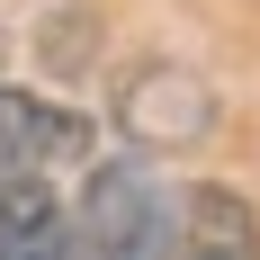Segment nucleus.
I'll return each mask as SVG.
<instances>
[{
	"instance_id": "obj_5",
	"label": "nucleus",
	"mask_w": 260,
	"mask_h": 260,
	"mask_svg": "<svg viewBox=\"0 0 260 260\" xmlns=\"http://www.w3.org/2000/svg\"><path fill=\"white\" fill-rule=\"evenodd\" d=\"M171 260H260V224L234 188H188L180 207V251Z\"/></svg>"
},
{
	"instance_id": "obj_1",
	"label": "nucleus",
	"mask_w": 260,
	"mask_h": 260,
	"mask_svg": "<svg viewBox=\"0 0 260 260\" xmlns=\"http://www.w3.org/2000/svg\"><path fill=\"white\" fill-rule=\"evenodd\" d=\"M72 251L81 260H171L180 251V215H171V198L144 161H99L90 171Z\"/></svg>"
},
{
	"instance_id": "obj_2",
	"label": "nucleus",
	"mask_w": 260,
	"mask_h": 260,
	"mask_svg": "<svg viewBox=\"0 0 260 260\" xmlns=\"http://www.w3.org/2000/svg\"><path fill=\"white\" fill-rule=\"evenodd\" d=\"M117 126L144 144V153H188L215 135V90L180 63H144V72L117 90Z\"/></svg>"
},
{
	"instance_id": "obj_3",
	"label": "nucleus",
	"mask_w": 260,
	"mask_h": 260,
	"mask_svg": "<svg viewBox=\"0 0 260 260\" xmlns=\"http://www.w3.org/2000/svg\"><path fill=\"white\" fill-rule=\"evenodd\" d=\"M90 153V117L81 108H54L36 90H0V161L9 171H54V161Z\"/></svg>"
},
{
	"instance_id": "obj_4",
	"label": "nucleus",
	"mask_w": 260,
	"mask_h": 260,
	"mask_svg": "<svg viewBox=\"0 0 260 260\" xmlns=\"http://www.w3.org/2000/svg\"><path fill=\"white\" fill-rule=\"evenodd\" d=\"M72 251V224L54 207L45 171H9L0 161V260H63Z\"/></svg>"
},
{
	"instance_id": "obj_6",
	"label": "nucleus",
	"mask_w": 260,
	"mask_h": 260,
	"mask_svg": "<svg viewBox=\"0 0 260 260\" xmlns=\"http://www.w3.org/2000/svg\"><path fill=\"white\" fill-rule=\"evenodd\" d=\"M0 54H9V45H0Z\"/></svg>"
}]
</instances>
